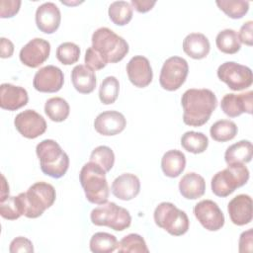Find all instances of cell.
Masks as SVG:
<instances>
[{"label":"cell","mask_w":253,"mask_h":253,"mask_svg":"<svg viewBox=\"0 0 253 253\" xmlns=\"http://www.w3.org/2000/svg\"><path fill=\"white\" fill-rule=\"evenodd\" d=\"M183 122L191 126H202L217 106L215 94L210 89H188L181 98Z\"/></svg>","instance_id":"cell-1"},{"label":"cell","mask_w":253,"mask_h":253,"mask_svg":"<svg viewBox=\"0 0 253 253\" xmlns=\"http://www.w3.org/2000/svg\"><path fill=\"white\" fill-rule=\"evenodd\" d=\"M41 170L51 178H61L69 167V157L53 139H43L36 147Z\"/></svg>","instance_id":"cell-2"},{"label":"cell","mask_w":253,"mask_h":253,"mask_svg":"<svg viewBox=\"0 0 253 253\" xmlns=\"http://www.w3.org/2000/svg\"><path fill=\"white\" fill-rule=\"evenodd\" d=\"M106 171L94 162L85 163L79 173L80 184L86 199L96 205L108 202L110 190L106 179Z\"/></svg>","instance_id":"cell-3"},{"label":"cell","mask_w":253,"mask_h":253,"mask_svg":"<svg viewBox=\"0 0 253 253\" xmlns=\"http://www.w3.org/2000/svg\"><path fill=\"white\" fill-rule=\"evenodd\" d=\"M92 47H94L108 63L121 61L128 52L126 41L107 27L97 29L92 35Z\"/></svg>","instance_id":"cell-4"},{"label":"cell","mask_w":253,"mask_h":253,"mask_svg":"<svg viewBox=\"0 0 253 253\" xmlns=\"http://www.w3.org/2000/svg\"><path fill=\"white\" fill-rule=\"evenodd\" d=\"M19 196L23 202L24 215L28 218H37L53 205L56 193L52 185L45 182H37L27 192L20 193Z\"/></svg>","instance_id":"cell-5"},{"label":"cell","mask_w":253,"mask_h":253,"mask_svg":"<svg viewBox=\"0 0 253 253\" xmlns=\"http://www.w3.org/2000/svg\"><path fill=\"white\" fill-rule=\"evenodd\" d=\"M248 179L249 170L245 164L227 165L225 169L216 172L211 178V191L215 196L225 198L237 188L245 185Z\"/></svg>","instance_id":"cell-6"},{"label":"cell","mask_w":253,"mask_h":253,"mask_svg":"<svg viewBox=\"0 0 253 253\" xmlns=\"http://www.w3.org/2000/svg\"><path fill=\"white\" fill-rule=\"evenodd\" d=\"M155 224L173 236L185 234L190 226L187 213L169 202L160 203L154 210Z\"/></svg>","instance_id":"cell-7"},{"label":"cell","mask_w":253,"mask_h":253,"mask_svg":"<svg viewBox=\"0 0 253 253\" xmlns=\"http://www.w3.org/2000/svg\"><path fill=\"white\" fill-rule=\"evenodd\" d=\"M90 218L93 224L108 226L116 231H123L129 227L131 223L129 211L114 202H107L93 209Z\"/></svg>","instance_id":"cell-8"},{"label":"cell","mask_w":253,"mask_h":253,"mask_svg":"<svg viewBox=\"0 0 253 253\" xmlns=\"http://www.w3.org/2000/svg\"><path fill=\"white\" fill-rule=\"evenodd\" d=\"M216 74L219 80L224 82L233 91L247 89L253 83L252 70L248 66L234 61L221 63L217 68Z\"/></svg>","instance_id":"cell-9"},{"label":"cell","mask_w":253,"mask_h":253,"mask_svg":"<svg viewBox=\"0 0 253 253\" xmlns=\"http://www.w3.org/2000/svg\"><path fill=\"white\" fill-rule=\"evenodd\" d=\"M188 72L189 65L185 58L171 56L162 65L159 75L160 86L167 91L178 90L186 81Z\"/></svg>","instance_id":"cell-10"},{"label":"cell","mask_w":253,"mask_h":253,"mask_svg":"<svg viewBox=\"0 0 253 253\" xmlns=\"http://www.w3.org/2000/svg\"><path fill=\"white\" fill-rule=\"evenodd\" d=\"M194 214L209 231H217L224 225V214L217 204L211 200H203L196 204Z\"/></svg>","instance_id":"cell-11"},{"label":"cell","mask_w":253,"mask_h":253,"mask_svg":"<svg viewBox=\"0 0 253 253\" xmlns=\"http://www.w3.org/2000/svg\"><path fill=\"white\" fill-rule=\"evenodd\" d=\"M14 125L24 137L30 139L37 138L46 129V122L43 117L31 109L19 113L14 120Z\"/></svg>","instance_id":"cell-12"},{"label":"cell","mask_w":253,"mask_h":253,"mask_svg":"<svg viewBox=\"0 0 253 253\" xmlns=\"http://www.w3.org/2000/svg\"><path fill=\"white\" fill-rule=\"evenodd\" d=\"M49 53L50 43L42 38H35L21 48L19 57L25 65L36 68L48 58Z\"/></svg>","instance_id":"cell-13"},{"label":"cell","mask_w":253,"mask_h":253,"mask_svg":"<svg viewBox=\"0 0 253 253\" xmlns=\"http://www.w3.org/2000/svg\"><path fill=\"white\" fill-rule=\"evenodd\" d=\"M63 82L64 75L61 69L54 65H46L36 72L33 86L39 92L54 93L62 88Z\"/></svg>","instance_id":"cell-14"},{"label":"cell","mask_w":253,"mask_h":253,"mask_svg":"<svg viewBox=\"0 0 253 253\" xmlns=\"http://www.w3.org/2000/svg\"><path fill=\"white\" fill-rule=\"evenodd\" d=\"M126 73L129 81L138 88L148 86L153 78L149 60L142 55H135L126 64Z\"/></svg>","instance_id":"cell-15"},{"label":"cell","mask_w":253,"mask_h":253,"mask_svg":"<svg viewBox=\"0 0 253 253\" xmlns=\"http://www.w3.org/2000/svg\"><path fill=\"white\" fill-rule=\"evenodd\" d=\"M253 104V91H248L241 94L228 93L225 94L220 102V108L223 113L230 117L235 118L243 113L252 114Z\"/></svg>","instance_id":"cell-16"},{"label":"cell","mask_w":253,"mask_h":253,"mask_svg":"<svg viewBox=\"0 0 253 253\" xmlns=\"http://www.w3.org/2000/svg\"><path fill=\"white\" fill-rule=\"evenodd\" d=\"M126 126L125 116L118 111H105L99 114L94 121L96 131L106 136L119 134L125 129Z\"/></svg>","instance_id":"cell-17"},{"label":"cell","mask_w":253,"mask_h":253,"mask_svg":"<svg viewBox=\"0 0 253 253\" xmlns=\"http://www.w3.org/2000/svg\"><path fill=\"white\" fill-rule=\"evenodd\" d=\"M36 24L44 34L54 33L60 25L61 14L59 8L52 2H44L37 8Z\"/></svg>","instance_id":"cell-18"},{"label":"cell","mask_w":253,"mask_h":253,"mask_svg":"<svg viewBox=\"0 0 253 253\" xmlns=\"http://www.w3.org/2000/svg\"><path fill=\"white\" fill-rule=\"evenodd\" d=\"M227 211L233 224L242 226L250 223L253 216L251 197L246 194L235 196L229 201Z\"/></svg>","instance_id":"cell-19"},{"label":"cell","mask_w":253,"mask_h":253,"mask_svg":"<svg viewBox=\"0 0 253 253\" xmlns=\"http://www.w3.org/2000/svg\"><path fill=\"white\" fill-rule=\"evenodd\" d=\"M29 101L28 92L21 86L2 83L0 86V107L8 111H16L26 106Z\"/></svg>","instance_id":"cell-20"},{"label":"cell","mask_w":253,"mask_h":253,"mask_svg":"<svg viewBox=\"0 0 253 253\" xmlns=\"http://www.w3.org/2000/svg\"><path fill=\"white\" fill-rule=\"evenodd\" d=\"M111 191L116 198L122 201H130L139 194L140 181L134 174L124 173L113 181Z\"/></svg>","instance_id":"cell-21"},{"label":"cell","mask_w":253,"mask_h":253,"mask_svg":"<svg viewBox=\"0 0 253 253\" xmlns=\"http://www.w3.org/2000/svg\"><path fill=\"white\" fill-rule=\"evenodd\" d=\"M179 191L185 199H199L206 192V181L200 174L189 172L179 181Z\"/></svg>","instance_id":"cell-22"},{"label":"cell","mask_w":253,"mask_h":253,"mask_svg":"<svg viewBox=\"0 0 253 253\" xmlns=\"http://www.w3.org/2000/svg\"><path fill=\"white\" fill-rule=\"evenodd\" d=\"M211 49L209 39L202 33H191L183 41L184 52L194 59L205 58Z\"/></svg>","instance_id":"cell-23"},{"label":"cell","mask_w":253,"mask_h":253,"mask_svg":"<svg viewBox=\"0 0 253 253\" xmlns=\"http://www.w3.org/2000/svg\"><path fill=\"white\" fill-rule=\"evenodd\" d=\"M71 81L76 91L81 94L93 92L97 82L95 72L83 64H78L73 67L71 71Z\"/></svg>","instance_id":"cell-24"},{"label":"cell","mask_w":253,"mask_h":253,"mask_svg":"<svg viewBox=\"0 0 253 253\" xmlns=\"http://www.w3.org/2000/svg\"><path fill=\"white\" fill-rule=\"evenodd\" d=\"M253 146L250 140H240L228 146L224 153V160L227 165L245 164L251 161Z\"/></svg>","instance_id":"cell-25"},{"label":"cell","mask_w":253,"mask_h":253,"mask_svg":"<svg viewBox=\"0 0 253 253\" xmlns=\"http://www.w3.org/2000/svg\"><path fill=\"white\" fill-rule=\"evenodd\" d=\"M186 156L178 149L166 151L161 158V169L170 178L178 177L185 169Z\"/></svg>","instance_id":"cell-26"},{"label":"cell","mask_w":253,"mask_h":253,"mask_svg":"<svg viewBox=\"0 0 253 253\" xmlns=\"http://www.w3.org/2000/svg\"><path fill=\"white\" fill-rule=\"evenodd\" d=\"M70 107L66 100L61 97L49 98L44 104V113L52 122L60 123L69 116Z\"/></svg>","instance_id":"cell-27"},{"label":"cell","mask_w":253,"mask_h":253,"mask_svg":"<svg viewBox=\"0 0 253 253\" xmlns=\"http://www.w3.org/2000/svg\"><path fill=\"white\" fill-rule=\"evenodd\" d=\"M217 48L226 54H234L240 50L241 42L238 34L232 29H224L220 31L215 38Z\"/></svg>","instance_id":"cell-28"},{"label":"cell","mask_w":253,"mask_h":253,"mask_svg":"<svg viewBox=\"0 0 253 253\" xmlns=\"http://www.w3.org/2000/svg\"><path fill=\"white\" fill-rule=\"evenodd\" d=\"M181 145L188 152L199 154L203 153L209 146V138L206 134L199 131H186L181 137Z\"/></svg>","instance_id":"cell-29"},{"label":"cell","mask_w":253,"mask_h":253,"mask_svg":"<svg viewBox=\"0 0 253 253\" xmlns=\"http://www.w3.org/2000/svg\"><path fill=\"white\" fill-rule=\"evenodd\" d=\"M237 131L238 128L236 124L229 120L216 121L210 128L211 138L219 142H225L233 139L237 134Z\"/></svg>","instance_id":"cell-30"},{"label":"cell","mask_w":253,"mask_h":253,"mask_svg":"<svg viewBox=\"0 0 253 253\" xmlns=\"http://www.w3.org/2000/svg\"><path fill=\"white\" fill-rule=\"evenodd\" d=\"M117 237L108 232H96L92 235L89 247L94 253H111L117 250Z\"/></svg>","instance_id":"cell-31"},{"label":"cell","mask_w":253,"mask_h":253,"mask_svg":"<svg viewBox=\"0 0 253 253\" xmlns=\"http://www.w3.org/2000/svg\"><path fill=\"white\" fill-rule=\"evenodd\" d=\"M132 12L131 5L126 1H114L108 10L110 20L118 26L128 24L132 19Z\"/></svg>","instance_id":"cell-32"},{"label":"cell","mask_w":253,"mask_h":253,"mask_svg":"<svg viewBox=\"0 0 253 253\" xmlns=\"http://www.w3.org/2000/svg\"><path fill=\"white\" fill-rule=\"evenodd\" d=\"M117 250L122 253H148L146 242L137 233H129L118 242Z\"/></svg>","instance_id":"cell-33"},{"label":"cell","mask_w":253,"mask_h":253,"mask_svg":"<svg viewBox=\"0 0 253 253\" xmlns=\"http://www.w3.org/2000/svg\"><path fill=\"white\" fill-rule=\"evenodd\" d=\"M0 214L8 220H15L24 215V206L21 197L19 195L16 197L9 196L0 202Z\"/></svg>","instance_id":"cell-34"},{"label":"cell","mask_w":253,"mask_h":253,"mask_svg":"<svg viewBox=\"0 0 253 253\" xmlns=\"http://www.w3.org/2000/svg\"><path fill=\"white\" fill-rule=\"evenodd\" d=\"M120 91L119 80L115 76H107L99 87L100 101L105 105L115 103Z\"/></svg>","instance_id":"cell-35"},{"label":"cell","mask_w":253,"mask_h":253,"mask_svg":"<svg viewBox=\"0 0 253 253\" xmlns=\"http://www.w3.org/2000/svg\"><path fill=\"white\" fill-rule=\"evenodd\" d=\"M215 3L231 19H240L249 10V2L244 0H217Z\"/></svg>","instance_id":"cell-36"},{"label":"cell","mask_w":253,"mask_h":253,"mask_svg":"<svg viewBox=\"0 0 253 253\" xmlns=\"http://www.w3.org/2000/svg\"><path fill=\"white\" fill-rule=\"evenodd\" d=\"M90 161L98 164L106 172H109L115 163L114 151L106 145H100L93 149L90 155Z\"/></svg>","instance_id":"cell-37"},{"label":"cell","mask_w":253,"mask_h":253,"mask_svg":"<svg viewBox=\"0 0 253 253\" xmlns=\"http://www.w3.org/2000/svg\"><path fill=\"white\" fill-rule=\"evenodd\" d=\"M56 58L64 65H71L78 61L80 56L79 46L71 42L60 43L56 48Z\"/></svg>","instance_id":"cell-38"},{"label":"cell","mask_w":253,"mask_h":253,"mask_svg":"<svg viewBox=\"0 0 253 253\" xmlns=\"http://www.w3.org/2000/svg\"><path fill=\"white\" fill-rule=\"evenodd\" d=\"M85 64L93 71L103 69L108 62L104 59V57L92 46L88 47L85 52Z\"/></svg>","instance_id":"cell-39"},{"label":"cell","mask_w":253,"mask_h":253,"mask_svg":"<svg viewBox=\"0 0 253 253\" xmlns=\"http://www.w3.org/2000/svg\"><path fill=\"white\" fill-rule=\"evenodd\" d=\"M10 253H19V252H34V246L30 239L18 236L14 238L9 246Z\"/></svg>","instance_id":"cell-40"},{"label":"cell","mask_w":253,"mask_h":253,"mask_svg":"<svg viewBox=\"0 0 253 253\" xmlns=\"http://www.w3.org/2000/svg\"><path fill=\"white\" fill-rule=\"evenodd\" d=\"M21 6L20 0H1L0 1V17L11 18L15 16Z\"/></svg>","instance_id":"cell-41"},{"label":"cell","mask_w":253,"mask_h":253,"mask_svg":"<svg viewBox=\"0 0 253 253\" xmlns=\"http://www.w3.org/2000/svg\"><path fill=\"white\" fill-rule=\"evenodd\" d=\"M238 38L240 42L251 46L253 44V22L247 21L245 22L240 30H239V34H238Z\"/></svg>","instance_id":"cell-42"},{"label":"cell","mask_w":253,"mask_h":253,"mask_svg":"<svg viewBox=\"0 0 253 253\" xmlns=\"http://www.w3.org/2000/svg\"><path fill=\"white\" fill-rule=\"evenodd\" d=\"M253 231L252 228L243 231L240 234L239 237V252L240 253H246V252H251L252 251V245H253Z\"/></svg>","instance_id":"cell-43"},{"label":"cell","mask_w":253,"mask_h":253,"mask_svg":"<svg viewBox=\"0 0 253 253\" xmlns=\"http://www.w3.org/2000/svg\"><path fill=\"white\" fill-rule=\"evenodd\" d=\"M132 7L139 13H146L150 11L156 4L155 0H131Z\"/></svg>","instance_id":"cell-44"},{"label":"cell","mask_w":253,"mask_h":253,"mask_svg":"<svg viewBox=\"0 0 253 253\" xmlns=\"http://www.w3.org/2000/svg\"><path fill=\"white\" fill-rule=\"evenodd\" d=\"M14 52V44L13 42L4 37L0 39V56L2 58L11 57Z\"/></svg>","instance_id":"cell-45"},{"label":"cell","mask_w":253,"mask_h":253,"mask_svg":"<svg viewBox=\"0 0 253 253\" xmlns=\"http://www.w3.org/2000/svg\"><path fill=\"white\" fill-rule=\"evenodd\" d=\"M2 178V182H1V199L0 202L4 201L6 198L9 197V185L6 182V179L4 177V175H1Z\"/></svg>","instance_id":"cell-46"}]
</instances>
